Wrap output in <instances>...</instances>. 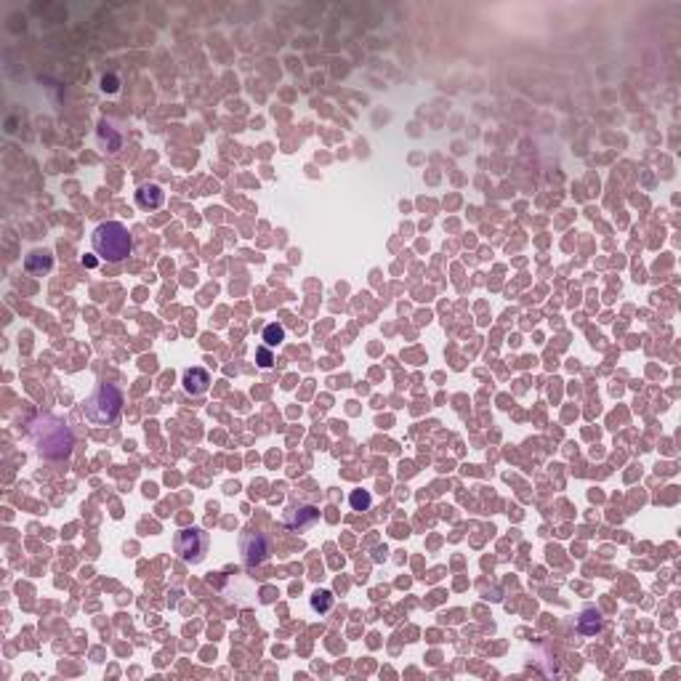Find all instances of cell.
<instances>
[{
  "label": "cell",
  "instance_id": "8992f818",
  "mask_svg": "<svg viewBox=\"0 0 681 681\" xmlns=\"http://www.w3.org/2000/svg\"><path fill=\"white\" fill-rule=\"evenodd\" d=\"M320 521V508L314 506H290L282 514V524L293 533H307Z\"/></svg>",
  "mask_w": 681,
  "mask_h": 681
},
{
  "label": "cell",
  "instance_id": "8fae6325",
  "mask_svg": "<svg viewBox=\"0 0 681 681\" xmlns=\"http://www.w3.org/2000/svg\"><path fill=\"white\" fill-rule=\"evenodd\" d=\"M261 341H264V346H269V349L280 346L282 341H285V328L277 325V322H269L267 328H264V333H261Z\"/></svg>",
  "mask_w": 681,
  "mask_h": 681
},
{
  "label": "cell",
  "instance_id": "7a4b0ae2",
  "mask_svg": "<svg viewBox=\"0 0 681 681\" xmlns=\"http://www.w3.org/2000/svg\"><path fill=\"white\" fill-rule=\"evenodd\" d=\"M94 251L99 258H104L109 264H120L131 255L134 240L128 234V229L122 227L120 221H107V224H99L94 229Z\"/></svg>",
  "mask_w": 681,
  "mask_h": 681
},
{
  "label": "cell",
  "instance_id": "7c38bea8",
  "mask_svg": "<svg viewBox=\"0 0 681 681\" xmlns=\"http://www.w3.org/2000/svg\"><path fill=\"white\" fill-rule=\"evenodd\" d=\"M333 594L330 591H314L311 594V610L314 612H320V615H325V612H330V607H333Z\"/></svg>",
  "mask_w": 681,
  "mask_h": 681
},
{
  "label": "cell",
  "instance_id": "277c9868",
  "mask_svg": "<svg viewBox=\"0 0 681 681\" xmlns=\"http://www.w3.org/2000/svg\"><path fill=\"white\" fill-rule=\"evenodd\" d=\"M176 554L189 564H200L205 551H208V535L197 530V527H187V530H178L176 533Z\"/></svg>",
  "mask_w": 681,
  "mask_h": 681
},
{
  "label": "cell",
  "instance_id": "52a82bcc",
  "mask_svg": "<svg viewBox=\"0 0 681 681\" xmlns=\"http://www.w3.org/2000/svg\"><path fill=\"white\" fill-rule=\"evenodd\" d=\"M208 386H211V373H208V370H202V367H189L187 373H184V391L192 394V397L205 394Z\"/></svg>",
  "mask_w": 681,
  "mask_h": 681
},
{
  "label": "cell",
  "instance_id": "4fadbf2b",
  "mask_svg": "<svg viewBox=\"0 0 681 681\" xmlns=\"http://www.w3.org/2000/svg\"><path fill=\"white\" fill-rule=\"evenodd\" d=\"M349 503H351L354 511H367L370 503H373V498H370V493H365V490H354V493L349 495Z\"/></svg>",
  "mask_w": 681,
  "mask_h": 681
},
{
  "label": "cell",
  "instance_id": "30bf717a",
  "mask_svg": "<svg viewBox=\"0 0 681 681\" xmlns=\"http://www.w3.org/2000/svg\"><path fill=\"white\" fill-rule=\"evenodd\" d=\"M51 267H54V258L48 253H43V251H32L24 258V269L29 274H45V272H51Z\"/></svg>",
  "mask_w": 681,
  "mask_h": 681
},
{
  "label": "cell",
  "instance_id": "3957f363",
  "mask_svg": "<svg viewBox=\"0 0 681 681\" xmlns=\"http://www.w3.org/2000/svg\"><path fill=\"white\" fill-rule=\"evenodd\" d=\"M122 410V394L112 384H101L94 391V397L85 402V418L96 426H112Z\"/></svg>",
  "mask_w": 681,
  "mask_h": 681
},
{
  "label": "cell",
  "instance_id": "ba28073f",
  "mask_svg": "<svg viewBox=\"0 0 681 681\" xmlns=\"http://www.w3.org/2000/svg\"><path fill=\"white\" fill-rule=\"evenodd\" d=\"M162 200H165V192H162L157 184H141L139 192H136V202H139V208H144V211L160 208Z\"/></svg>",
  "mask_w": 681,
  "mask_h": 681
},
{
  "label": "cell",
  "instance_id": "9a60e30c",
  "mask_svg": "<svg viewBox=\"0 0 681 681\" xmlns=\"http://www.w3.org/2000/svg\"><path fill=\"white\" fill-rule=\"evenodd\" d=\"M255 357H258V365H261V367H272V365H274L269 346H261V349H258V354H255Z\"/></svg>",
  "mask_w": 681,
  "mask_h": 681
},
{
  "label": "cell",
  "instance_id": "6da1fadb",
  "mask_svg": "<svg viewBox=\"0 0 681 681\" xmlns=\"http://www.w3.org/2000/svg\"><path fill=\"white\" fill-rule=\"evenodd\" d=\"M32 440L35 447L43 458H51V461H62L69 458L72 447H75V437L67 428V423L56 421V418H43L32 426Z\"/></svg>",
  "mask_w": 681,
  "mask_h": 681
},
{
  "label": "cell",
  "instance_id": "5bb4252c",
  "mask_svg": "<svg viewBox=\"0 0 681 681\" xmlns=\"http://www.w3.org/2000/svg\"><path fill=\"white\" fill-rule=\"evenodd\" d=\"M101 88H104L107 94H115V91L120 88V80H118L115 75H104V78H101Z\"/></svg>",
  "mask_w": 681,
  "mask_h": 681
},
{
  "label": "cell",
  "instance_id": "5b68a950",
  "mask_svg": "<svg viewBox=\"0 0 681 681\" xmlns=\"http://www.w3.org/2000/svg\"><path fill=\"white\" fill-rule=\"evenodd\" d=\"M240 551L248 567H258L269 559V540L255 530H245L240 538Z\"/></svg>",
  "mask_w": 681,
  "mask_h": 681
},
{
  "label": "cell",
  "instance_id": "9c48e42d",
  "mask_svg": "<svg viewBox=\"0 0 681 681\" xmlns=\"http://www.w3.org/2000/svg\"><path fill=\"white\" fill-rule=\"evenodd\" d=\"M577 628H580V633L594 636V633H599L601 628H604V617H601L599 610L588 607V610H583V612H580V617H577Z\"/></svg>",
  "mask_w": 681,
  "mask_h": 681
}]
</instances>
